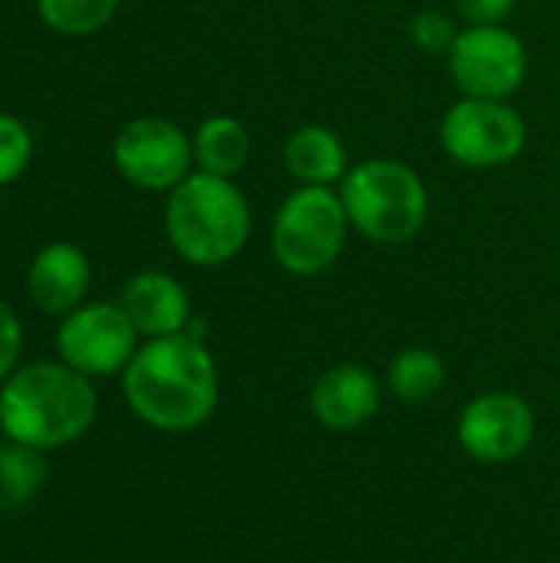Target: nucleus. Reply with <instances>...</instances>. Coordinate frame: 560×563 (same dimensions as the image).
<instances>
[{
    "label": "nucleus",
    "instance_id": "obj_1",
    "mask_svg": "<svg viewBox=\"0 0 560 563\" xmlns=\"http://www.w3.org/2000/svg\"><path fill=\"white\" fill-rule=\"evenodd\" d=\"M122 396L139 422L172 435L195 432L218 409V363L195 333L145 340L122 369Z\"/></svg>",
    "mask_w": 560,
    "mask_h": 563
},
{
    "label": "nucleus",
    "instance_id": "obj_2",
    "mask_svg": "<svg viewBox=\"0 0 560 563\" xmlns=\"http://www.w3.org/2000/svg\"><path fill=\"white\" fill-rule=\"evenodd\" d=\"M99 412L89 376L63 360H36L17 366L0 383V432L13 445L53 452L79 442Z\"/></svg>",
    "mask_w": 560,
    "mask_h": 563
},
{
    "label": "nucleus",
    "instance_id": "obj_3",
    "mask_svg": "<svg viewBox=\"0 0 560 563\" xmlns=\"http://www.w3.org/2000/svg\"><path fill=\"white\" fill-rule=\"evenodd\" d=\"M165 238L172 251L191 267L231 264L251 241L254 211L234 178L191 172L165 198L162 214Z\"/></svg>",
    "mask_w": 560,
    "mask_h": 563
},
{
    "label": "nucleus",
    "instance_id": "obj_4",
    "mask_svg": "<svg viewBox=\"0 0 560 563\" xmlns=\"http://www.w3.org/2000/svg\"><path fill=\"white\" fill-rule=\"evenodd\" d=\"M337 191L350 228L383 247L416 241L429 221V188L422 175L389 155L353 162Z\"/></svg>",
    "mask_w": 560,
    "mask_h": 563
},
{
    "label": "nucleus",
    "instance_id": "obj_5",
    "mask_svg": "<svg viewBox=\"0 0 560 563\" xmlns=\"http://www.w3.org/2000/svg\"><path fill=\"white\" fill-rule=\"evenodd\" d=\"M350 234L353 228L337 188L297 185L274 211L271 254L290 277H320L343 257Z\"/></svg>",
    "mask_w": 560,
    "mask_h": 563
},
{
    "label": "nucleus",
    "instance_id": "obj_6",
    "mask_svg": "<svg viewBox=\"0 0 560 563\" xmlns=\"http://www.w3.org/2000/svg\"><path fill=\"white\" fill-rule=\"evenodd\" d=\"M439 145L462 168H505L528 148V122L505 99L462 96L439 119Z\"/></svg>",
    "mask_w": 560,
    "mask_h": 563
},
{
    "label": "nucleus",
    "instance_id": "obj_7",
    "mask_svg": "<svg viewBox=\"0 0 560 563\" xmlns=\"http://www.w3.org/2000/svg\"><path fill=\"white\" fill-rule=\"evenodd\" d=\"M449 76L462 96L475 99H512L531 69V53L525 40L505 26H462L452 46Z\"/></svg>",
    "mask_w": 560,
    "mask_h": 563
},
{
    "label": "nucleus",
    "instance_id": "obj_8",
    "mask_svg": "<svg viewBox=\"0 0 560 563\" xmlns=\"http://www.w3.org/2000/svg\"><path fill=\"white\" fill-rule=\"evenodd\" d=\"M116 172L142 191H172L195 172L191 135L165 115H139L112 139Z\"/></svg>",
    "mask_w": 560,
    "mask_h": 563
},
{
    "label": "nucleus",
    "instance_id": "obj_9",
    "mask_svg": "<svg viewBox=\"0 0 560 563\" xmlns=\"http://www.w3.org/2000/svg\"><path fill=\"white\" fill-rule=\"evenodd\" d=\"M139 346V330L125 310L109 300L83 303L59 317L56 327V356L89 379L122 373Z\"/></svg>",
    "mask_w": 560,
    "mask_h": 563
},
{
    "label": "nucleus",
    "instance_id": "obj_10",
    "mask_svg": "<svg viewBox=\"0 0 560 563\" xmlns=\"http://www.w3.org/2000/svg\"><path fill=\"white\" fill-rule=\"evenodd\" d=\"M455 439L482 465L515 462L535 442V409L518 393H482L459 412Z\"/></svg>",
    "mask_w": 560,
    "mask_h": 563
},
{
    "label": "nucleus",
    "instance_id": "obj_11",
    "mask_svg": "<svg viewBox=\"0 0 560 563\" xmlns=\"http://www.w3.org/2000/svg\"><path fill=\"white\" fill-rule=\"evenodd\" d=\"M383 402V383L363 363H337L310 386V416L330 432L366 426Z\"/></svg>",
    "mask_w": 560,
    "mask_h": 563
},
{
    "label": "nucleus",
    "instance_id": "obj_12",
    "mask_svg": "<svg viewBox=\"0 0 560 563\" xmlns=\"http://www.w3.org/2000/svg\"><path fill=\"white\" fill-rule=\"evenodd\" d=\"M92 287V264L83 247L69 241L43 244L26 267V297L50 317H66L86 303Z\"/></svg>",
    "mask_w": 560,
    "mask_h": 563
},
{
    "label": "nucleus",
    "instance_id": "obj_13",
    "mask_svg": "<svg viewBox=\"0 0 560 563\" xmlns=\"http://www.w3.org/2000/svg\"><path fill=\"white\" fill-rule=\"evenodd\" d=\"M116 303L125 310V317L145 340L188 333L191 327V297L182 287V280L165 271L132 274L122 284Z\"/></svg>",
    "mask_w": 560,
    "mask_h": 563
},
{
    "label": "nucleus",
    "instance_id": "obj_14",
    "mask_svg": "<svg viewBox=\"0 0 560 563\" xmlns=\"http://www.w3.org/2000/svg\"><path fill=\"white\" fill-rule=\"evenodd\" d=\"M281 158L297 185H323V188H337L353 165L347 142L330 125H317V122L294 129L284 139Z\"/></svg>",
    "mask_w": 560,
    "mask_h": 563
},
{
    "label": "nucleus",
    "instance_id": "obj_15",
    "mask_svg": "<svg viewBox=\"0 0 560 563\" xmlns=\"http://www.w3.org/2000/svg\"><path fill=\"white\" fill-rule=\"evenodd\" d=\"M191 152H195L198 172L238 178L251 158V132L238 115L215 112L201 119L198 129L191 132Z\"/></svg>",
    "mask_w": 560,
    "mask_h": 563
},
{
    "label": "nucleus",
    "instance_id": "obj_16",
    "mask_svg": "<svg viewBox=\"0 0 560 563\" xmlns=\"http://www.w3.org/2000/svg\"><path fill=\"white\" fill-rule=\"evenodd\" d=\"M446 379H449V366L429 346H406L386 366L389 396H396L399 402H409V406H422V402L436 399L446 389Z\"/></svg>",
    "mask_w": 560,
    "mask_h": 563
},
{
    "label": "nucleus",
    "instance_id": "obj_17",
    "mask_svg": "<svg viewBox=\"0 0 560 563\" xmlns=\"http://www.w3.org/2000/svg\"><path fill=\"white\" fill-rule=\"evenodd\" d=\"M46 485V462L40 449L7 442L0 455V508H20Z\"/></svg>",
    "mask_w": 560,
    "mask_h": 563
},
{
    "label": "nucleus",
    "instance_id": "obj_18",
    "mask_svg": "<svg viewBox=\"0 0 560 563\" xmlns=\"http://www.w3.org/2000/svg\"><path fill=\"white\" fill-rule=\"evenodd\" d=\"M43 26L59 36H92L112 23L122 0H33Z\"/></svg>",
    "mask_w": 560,
    "mask_h": 563
},
{
    "label": "nucleus",
    "instance_id": "obj_19",
    "mask_svg": "<svg viewBox=\"0 0 560 563\" xmlns=\"http://www.w3.org/2000/svg\"><path fill=\"white\" fill-rule=\"evenodd\" d=\"M33 162V132L23 119L0 112V188L13 185Z\"/></svg>",
    "mask_w": 560,
    "mask_h": 563
},
{
    "label": "nucleus",
    "instance_id": "obj_20",
    "mask_svg": "<svg viewBox=\"0 0 560 563\" xmlns=\"http://www.w3.org/2000/svg\"><path fill=\"white\" fill-rule=\"evenodd\" d=\"M459 23L446 10H419L409 20V40L426 56H449L459 40Z\"/></svg>",
    "mask_w": 560,
    "mask_h": 563
},
{
    "label": "nucleus",
    "instance_id": "obj_21",
    "mask_svg": "<svg viewBox=\"0 0 560 563\" xmlns=\"http://www.w3.org/2000/svg\"><path fill=\"white\" fill-rule=\"evenodd\" d=\"M515 10H518V0H455V13L465 26L508 23Z\"/></svg>",
    "mask_w": 560,
    "mask_h": 563
},
{
    "label": "nucleus",
    "instance_id": "obj_22",
    "mask_svg": "<svg viewBox=\"0 0 560 563\" xmlns=\"http://www.w3.org/2000/svg\"><path fill=\"white\" fill-rule=\"evenodd\" d=\"M23 350V327L7 300H0V383L20 366Z\"/></svg>",
    "mask_w": 560,
    "mask_h": 563
},
{
    "label": "nucleus",
    "instance_id": "obj_23",
    "mask_svg": "<svg viewBox=\"0 0 560 563\" xmlns=\"http://www.w3.org/2000/svg\"><path fill=\"white\" fill-rule=\"evenodd\" d=\"M3 449H7V439H3V432H0V455H3Z\"/></svg>",
    "mask_w": 560,
    "mask_h": 563
}]
</instances>
